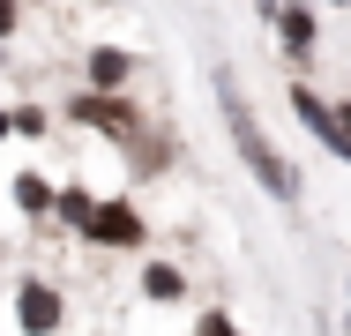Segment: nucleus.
Listing matches in <instances>:
<instances>
[{
	"instance_id": "9d476101",
	"label": "nucleus",
	"mask_w": 351,
	"mask_h": 336,
	"mask_svg": "<svg viewBox=\"0 0 351 336\" xmlns=\"http://www.w3.org/2000/svg\"><path fill=\"white\" fill-rule=\"evenodd\" d=\"M195 336H239V329H232L224 314H210V322H202V329H195Z\"/></svg>"
},
{
	"instance_id": "423d86ee",
	"label": "nucleus",
	"mask_w": 351,
	"mask_h": 336,
	"mask_svg": "<svg viewBox=\"0 0 351 336\" xmlns=\"http://www.w3.org/2000/svg\"><path fill=\"white\" fill-rule=\"evenodd\" d=\"M269 15H277V30H284L291 53H314V8H306V0H299V8H269Z\"/></svg>"
},
{
	"instance_id": "f03ea898",
	"label": "nucleus",
	"mask_w": 351,
	"mask_h": 336,
	"mask_svg": "<svg viewBox=\"0 0 351 336\" xmlns=\"http://www.w3.org/2000/svg\"><path fill=\"white\" fill-rule=\"evenodd\" d=\"M75 232H82V239H97V247H142L135 202H90V217H82Z\"/></svg>"
},
{
	"instance_id": "39448f33",
	"label": "nucleus",
	"mask_w": 351,
	"mask_h": 336,
	"mask_svg": "<svg viewBox=\"0 0 351 336\" xmlns=\"http://www.w3.org/2000/svg\"><path fill=\"white\" fill-rule=\"evenodd\" d=\"M128 75H135V53H112V45L90 53V82L97 90H128Z\"/></svg>"
},
{
	"instance_id": "f8f14e48",
	"label": "nucleus",
	"mask_w": 351,
	"mask_h": 336,
	"mask_svg": "<svg viewBox=\"0 0 351 336\" xmlns=\"http://www.w3.org/2000/svg\"><path fill=\"white\" fill-rule=\"evenodd\" d=\"M344 322H351V314H344Z\"/></svg>"
},
{
	"instance_id": "6e6552de",
	"label": "nucleus",
	"mask_w": 351,
	"mask_h": 336,
	"mask_svg": "<svg viewBox=\"0 0 351 336\" xmlns=\"http://www.w3.org/2000/svg\"><path fill=\"white\" fill-rule=\"evenodd\" d=\"M142 291L149 299H180V269H142Z\"/></svg>"
},
{
	"instance_id": "1a4fd4ad",
	"label": "nucleus",
	"mask_w": 351,
	"mask_h": 336,
	"mask_svg": "<svg viewBox=\"0 0 351 336\" xmlns=\"http://www.w3.org/2000/svg\"><path fill=\"white\" fill-rule=\"evenodd\" d=\"M53 209H60L68 224H82V217H90V195H82V187H68V195H53Z\"/></svg>"
},
{
	"instance_id": "9b49d317",
	"label": "nucleus",
	"mask_w": 351,
	"mask_h": 336,
	"mask_svg": "<svg viewBox=\"0 0 351 336\" xmlns=\"http://www.w3.org/2000/svg\"><path fill=\"white\" fill-rule=\"evenodd\" d=\"M15 8H23V0H0V38L15 30Z\"/></svg>"
},
{
	"instance_id": "20e7f679",
	"label": "nucleus",
	"mask_w": 351,
	"mask_h": 336,
	"mask_svg": "<svg viewBox=\"0 0 351 336\" xmlns=\"http://www.w3.org/2000/svg\"><path fill=\"white\" fill-rule=\"evenodd\" d=\"M291 112H299V120H306V128L322 134V142H329V149H337V157H351V142H344V128H337V112H329V105H322V90H306V82H299V90H291Z\"/></svg>"
},
{
	"instance_id": "f257e3e1",
	"label": "nucleus",
	"mask_w": 351,
	"mask_h": 336,
	"mask_svg": "<svg viewBox=\"0 0 351 336\" xmlns=\"http://www.w3.org/2000/svg\"><path fill=\"white\" fill-rule=\"evenodd\" d=\"M217 105H224V128H232V142H239L247 172H254V180H262V187H269V195H277L284 209H291V202H299V172L284 165V149L269 142V134H262L254 105H247V90H239V82H232L224 67H217Z\"/></svg>"
},
{
	"instance_id": "0eeeda50",
	"label": "nucleus",
	"mask_w": 351,
	"mask_h": 336,
	"mask_svg": "<svg viewBox=\"0 0 351 336\" xmlns=\"http://www.w3.org/2000/svg\"><path fill=\"white\" fill-rule=\"evenodd\" d=\"M15 202H23L30 217H38V209H53V187H45L38 172H23V180H15Z\"/></svg>"
},
{
	"instance_id": "7ed1b4c3",
	"label": "nucleus",
	"mask_w": 351,
	"mask_h": 336,
	"mask_svg": "<svg viewBox=\"0 0 351 336\" xmlns=\"http://www.w3.org/2000/svg\"><path fill=\"white\" fill-rule=\"evenodd\" d=\"M15 314H23L30 336H53L60 329V291H53V284H23V291H15Z\"/></svg>"
}]
</instances>
